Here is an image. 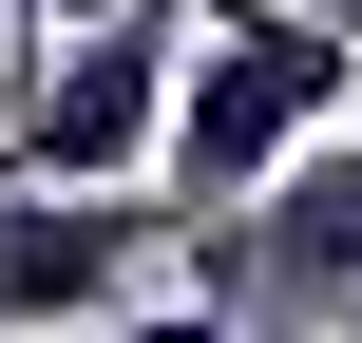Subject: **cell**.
<instances>
[{"label": "cell", "mask_w": 362, "mask_h": 343, "mask_svg": "<svg viewBox=\"0 0 362 343\" xmlns=\"http://www.w3.org/2000/svg\"><path fill=\"white\" fill-rule=\"evenodd\" d=\"M325 115H362V38L325 0H191V76H172V153H153L172 229L191 210H248Z\"/></svg>", "instance_id": "cell-1"}, {"label": "cell", "mask_w": 362, "mask_h": 343, "mask_svg": "<svg viewBox=\"0 0 362 343\" xmlns=\"http://www.w3.org/2000/svg\"><path fill=\"white\" fill-rule=\"evenodd\" d=\"M172 76H191V0H115V19H76V38L19 76L0 172H38V191H153V153H172Z\"/></svg>", "instance_id": "cell-2"}, {"label": "cell", "mask_w": 362, "mask_h": 343, "mask_svg": "<svg viewBox=\"0 0 362 343\" xmlns=\"http://www.w3.org/2000/svg\"><path fill=\"white\" fill-rule=\"evenodd\" d=\"M191 267H210V306L248 286V306H286V325H344L362 306V115H325L248 210H191Z\"/></svg>", "instance_id": "cell-3"}, {"label": "cell", "mask_w": 362, "mask_h": 343, "mask_svg": "<svg viewBox=\"0 0 362 343\" xmlns=\"http://www.w3.org/2000/svg\"><path fill=\"white\" fill-rule=\"evenodd\" d=\"M153 229H172V210H134V191H38V172H0V325L19 343H95L134 306Z\"/></svg>", "instance_id": "cell-4"}, {"label": "cell", "mask_w": 362, "mask_h": 343, "mask_svg": "<svg viewBox=\"0 0 362 343\" xmlns=\"http://www.w3.org/2000/svg\"><path fill=\"white\" fill-rule=\"evenodd\" d=\"M95 343H267V325H229V306H115Z\"/></svg>", "instance_id": "cell-5"}, {"label": "cell", "mask_w": 362, "mask_h": 343, "mask_svg": "<svg viewBox=\"0 0 362 343\" xmlns=\"http://www.w3.org/2000/svg\"><path fill=\"white\" fill-rule=\"evenodd\" d=\"M344 325H362V306H344Z\"/></svg>", "instance_id": "cell-6"}, {"label": "cell", "mask_w": 362, "mask_h": 343, "mask_svg": "<svg viewBox=\"0 0 362 343\" xmlns=\"http://www.w3.org/2000/svg\"><path fill=\"white\" fill-rule=\"evenodd\" d=\"M0 343H19V325H0Z\"/></svg>", "instance_id": "cell-7"}]
</instances>
